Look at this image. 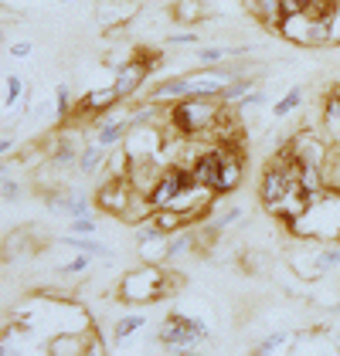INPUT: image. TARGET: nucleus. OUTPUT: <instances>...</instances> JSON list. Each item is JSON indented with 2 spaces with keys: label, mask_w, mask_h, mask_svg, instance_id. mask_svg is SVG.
Returning a JSON list of instances; mask_svg holds the SVG:
<instances>
[{
  "label": "nucleus",
  "mask_w": 340,
  "mask_h": 356,
  "mask_svg": "<svg viewBox=\"0 0 340 356\" xmlns=\"http://www.w3.org/2000/svg\"><path fill=\"white\" fill-rule=\"evenodd\" d=\"M337 343H340V332H337Z\"/></svg>",
  "instance_id": "nucleus-30"
},
{
  "label": "nucleus",
  "mask_w": 340,
  "mask_h": 356,
  "mask_svg": "<svg viewBox=\"0 0 340 356\" xmlns=\"http://www.w3.org/2000/svg\"><path fill=\"white\" fill-rule=\"evenodd\" d=\"M245 3H249V14L262 28H269V31L279 28V21H283V0H245Z\"/></svg>",
  "instance_id": "nucleus-11"
},
{
  "label": "nucleus",
  "mask_w": 340,
  "mask_h": 356,
  "mask_svg": "<svg viewBox=\"0 0 340 356\" xmlns=\"http://www.w3.org/2000/svg\"><path fill=\"white\" fill-rule=\"evenodd\" d=\"M0 153H3V156H10V153H14V136H10V133H7L3 143H0Z\"/></svg>",
  "instance_id": "nucleus-29"
},
{
  "label": "nucleus",
  "mask_w": 340,
  "mask_h": 356,
  "mask_svg": "<svg viewBox=\"0 0 340 356\" xmlns=\"http://www.w3.org/2000/svg\"><path fill=\"white\" fill-rule=\"evenodd\" d=\"M68 231H72V234H95V231H99V224H95V214H92V218H75Z\"/></svg>",
  "instance_id": "nucleus-24"
},
{
  "label": "nucleus",
  "mask_w": 340,
  "mask_h": 356,
  "mask_svg": "<svg viewBox=\"0 0 340 356\" xmlns=\"http://www.w3.org/2000/svg\"><path fill=\"white\" fill-rule=\"evenodd\" d=\"M228 112V106L222 99H211V95H191V99H180L167 106V126L180 136L191 139H208L211 143V133L215 126L222 122V115Z\"/></svg>",
  "instance_id": "nucleus-1"
},
{
  "label": "nucleus",
  "mask_w": 340,
  "mask_h": 356,
  "mask_svg": "<svg viewBox=\"0 0 340 356\" xmlns=\"http://www.w3.org/2000/svg\"><path fill=\"white\" fill-rule=\"evenodd\" d=\"M55 106H58V119L72 115V92H68V85H58L55 88Z\"/></svg>",
  "instance_id": "nucleus-20"
},
{
  "label": "nucleus",
  "mask_w": 340,
  "mask_h": 356,
  "mask_svg": "<svg viewBox=\"0 0 340 356\" xmlns=\"http://www.w3.org/2000/svg\"><path fill=\"white\" fill-rule=\"evenodd\" d=\"M211 339V329L201 316H187V312H170L160 323V346L173 356H187L198 350V343Z\"/></svg>",
  "instance_id": "nucleus-4"
},
{
  "label": "nucleus",
  "mask_w": 340,
  "mask_h": 356,
  "mask_svg": "<svg viewBox=\"0 0 340 356\" xmlns=\"http://www.w3.org/2000/svg\"><path fill=\"white\" fill-rule=\"evenodd\" d=\"M303 99H307V92H303V85H293L289 92H286L279 102H272V115L276 119H286V115H293V112L303 106Z\"/></svg>",
  "instance_id": "nucleus-14"
},
{
  "label": "nucleus",
  "mask_w": 340,
  "mask_h": 356,
  "mask_svg": "<svg viewBox=\"0 0 340 356\" xmlns=\"http://www.w3.org/2000/svg\"><path fill=\"white\" fill-rule=\"evenodd\" d=\"M17 197H21V184H17V177H3V204H17Z\"/></svg>",
  "instance_id": "nucleus-23"
},
{
  "label": "nucleus",
  "mask_w": 340,
  "mask_h": 356,
  "mask_svg": "<svg viewBox=\"0 0 340 356\" xmlns=\"http://www.w3.org/2000/svg\"><path fill=\"white\" fill-rule=\"evenodd\" d=\"M286 339H289V332H272V336H265V339L255 346V353H276Z\"/></svg>",
  "instance_id": "nucleus-22"
},
{
  "label": "nucleus",
  "mask_w": 340,
  "mask_h": 356,
  "mask_svg": "<svg viewBox=\"0 0 340 356\" xmlns=\"http://www.w3.org/2000/svg\"><path fill=\"white\" fill-rule=\"evenodd\" d=\"M31 51H34V44H31V41H14V44H10V55L14 58H28Z\"/></svg>",
  "instance_id": "nucleus-28"
},
{
  "label": "nucleus",
  "mask_w": 340,
  "mask_h": 356,
  "mask_svg": "<svg viewBox=\"0 0 340 356\" xmlns=\"http://www.w3.org/2000/svg\"><path fill=\"white\" fill-rule=\"evenodd\" d=\"M24 95H28V85H24V79L10 72V75L3 79V109H14V106H17Z\"/></svg>",
  "instance_id": "nucleus-16"
},
{
  "label": "nucleus",
  "mask_w": 340,
  "mask_h": 356,
  "mask_svg": "<svg viewBox=\"0 0 340 356\" xmlns=\"http://www.w3.org/2000/svg\"><path fill=\"white\" fill-rule=\"evenodd\" d=\"M68 3H72V0H68Z\"/></svg>",
  "instance_id": "nucleus-31"
},
{
  "label": "nucleus",
  "mask_w": 340,
  "mask_h": 356,
  "mask_svg": "<svg viewBox=\"0 0 340 356\" xmlns=\"http://www.w3.org/2000/svg\"><path fill=\"white\" fill-rule=\"evenodd\" d=\"M316 122H320L323 139H327L330 146H340V85L327 92V99H323V106H320V119H316Z\"/></svg>",
  "instance_id": "nucleus-9"
},
{
  "label": "nucleus",
  "mask_w": 340,
  "mask_h": 356,
  "mask_svg": "<svg viewBox=\"0 0 340 356\" xmlns=\"http://www.w3.org/2000/svg\"><path fill=\"white\" fill-rule=\"evenodd\" d=\"M146 326V316L143 312H130V316H119L113 323V339H130L133 332H140Z\"/></svg>",
  "instance_id": "nucleus-15"
},
{
  "label": "nucleus",
  "mask_w": 340,
  "mask_h": 356,
  "mask_svg": "<svg viewBox=\"0 0 340 356\" xmlns=\"http://www.w3.org/2000/svg\"><path fill=\"white\" fill-rule=\"evenodd\" d=\"M61 245L75 248V251H88V254H99V258L113 261V251L102 245V241H95L92 234H68V238H61Z\"/></svg>",
  "instance_id": "nucleus-13"
},
{
  "label": "nucleus",
  "mask_w": 340,
  "mask_h": 356,
  "mask_svg": "<svg viewBox=\"0 0 340 356\" xmlns=\"http://www.w3.org/2000/svg\"><path fill=\"white\" fill-rule=\"evenodd\" d=\"M92 268V254L88 251H75V258L72 261H65V265H58V275H82Z\"/></svg>",
  "instance_id": "nucleus-19"
},
{
  "label": "nucleus",
  "mask_w": 340,
  "mask_h": 356,
  "mask_svg": "<svg viewBox=\"0 0 340 356\" xmlns=\"http://www.w3.org/2000/svg\"><path fill=\"white\" fill-rule=\"evenodd\" d=\"M245 55V48H225V44H222V48H201L198 55V61L201 65H218V61H228V58H242Z\"/></svg>",
  "instance_id": "nucleus-17"
},
{
  "label": "nucleus",
  "mask_w": 340,
  "mask_h": 356,
  "mask_svg": "<svg viewBox=\"0 0 340 356\" xmlns=\"http://www.w3.org/2000/svg\"><path fill=\"white\" fill-rule=\"evenodd\" d=\"M106 353V343H102V336L95 332V329H88V353L85 356H102Z\"/></svg>",
  "instance_id": "nucleus-26"
},
{
  "label": "nucleus",
  "mask_w": 340,
  "mask_h": 356,
  "mask_svg": "<svg viewBox=\"0 0 340 356\" xmlns=\"http://www.w3.org/2000/svg\"><path fill=\"white\" fill-rule=\"evenodd\" d=\"M137 187H133V180L130 177H102V184H99V191H95V207L102 211V214H109V218H123L126 211H130V204L137 200Z\"/></svg>",
  "instance_id": "nucleus-7"
},
{
  "label": "nucleus",
  "mask_w": 340,
  "mask_h": 356,
  "mask_svg": "<svg viewBox=\"0 0 340 356\" xmlns=\"http://www.w3.org/2000/svg\"><path fill=\"white\" fill-rule=\"evenodd\" d=\"M177 285L170 282L167 265L160 261H140V268L126 272L119 278V289H116V299L130 302V305H150V302H160L173 296Z\"/></svg>",
  "instance_id": "nucleus-3"
},
{
  "label": "nucleus",
  "mask_w": 340,
  "mask_h": 356,
  "mask_svg": "<svg viewBox=\"0 0 340 356\" xmlns=\"http://www.w3.org/2000/svg\"><path fill=\"white\" fill-rule=\"evenodd\" d=\"M157 65H160V51H146V48H140V51H133V55L116 68L113 85H116V92L123 95V102H130V99L140 92L143 82L150 79V72H153Z\"/></svg>",
  "instance_id": "nucleus-6"
},
{
  "label": "nucleus",
  "mask_w": 340,
  "mask_h": 356,
  "mask_svg": "<svg viewBox=\"0 0 340 356\" xmlns=\"http://www.w3.org/2000/svg\"><path fill=\"white\" fill-rule=\"evenodd\" d=\"M106 160H109V146H102V143L95 139V143L82 146V156H79V170H82L85 177H92V173H99V170L106 166Z\"/></svg>",
  "instance_id": "nucleus-12"
},
{
  "label": "nucleus",
  "mask_w": 340,
  "mask_h": 356,
  "mask_svg": "<svg viewBox=\"0 0 340 356\" xmlns=\"http://www.w3.org/2000/svg\"><path fill=\"white\" fill-rule=\"evenodd\" d=\"M279 38H286L289 44H303V48H323L334 44V28L330 21H316L310 14H286L276 28Z\"/></svg>",
  "instance_id": "nucleus-5"
},
{
  "label": "nucleus",
  "mask_w": 340,
  "mask_h": 356,
  "mask_svg": "<svg viewBox=\"0 0 340 356\" xmlns=\"http://www.w3.org/2000/svg\"><path fill=\"white\" fill-rule=\"evenodd\" d=\"M92 207H95V204H85L82 197H72V200H68V207H65V214H68L72 220L75 218H92Z\"/></svg>",
  "instance_id": "nucleus-21"
},
{
  "label": "nucleus",
  "mask_w": 340,
  "mask_h": 356,
  "mask_svg": "<svg viewBox=\"0 0 340 356\" xmlns=\"http://www.w3.org/2000/svg\"><path fill=\"white\" fill-rule=\"evenodd\" d=\"M88 329H65V332H58V336H52V339L41 346V353H48V356H85L88 353Z\"/></svg>",
  "instance_id": "nucleus-8"
},
{
  "label": "nucleus",
  "mask_w": 340,
  "mask_h": 356,
  "mask_svg": "<svg viewBox=\"0 0 340 356\" xmlns=\"http://www.w3.org/2000/svg\"><path fill=\"white\" fill-rule=\"evenodd\" d=\"M215 211H218V207H215ZM235 220H242V207H225V211H218V214L211 218V224H208V227H211V231L222 238V234H225Z\"/></svg>",
  "instance_id": "nucleus-18"
},
{
  "label": "nucleus",
  "mask_w": 340,
  "mask_h": 356,
  "mask_svg": "<svg viewBox=\"0 0 340 356\" xmlns=\"http://www.w3.org/2000/svg\"><path fill=\"white\" fill-rule=\"evenodd\" d=\"M289 231L300 241H340V191L323 187L310 200V207L289 224Z\"/></svg>",
  "instance_id": "nucleus-2"
},
{
  "label": "nucleus",
  "mask_w": 340,
  "mask_h": 356,
  "mask_svg": "<svg viewBox=\"0 0 340 356\" xmlns=\"http://www.w3.org/2000/svg\"><path fill=\"white\" fill-rule=\"evenodd\" d=\"M198 41V34L194 31H187V34H170L167 44H173V48H187V44H194Z\"/></svg>",
  "instance_id": "nucleus-27"
},
{
  "label": "nucleus",
  "mask_w": 340,
  "mask_h": 356,
  "mask_svg": "<svg viewBox=\"0 0 340 356\" xmlns=\"http://www.w3.org/2000/svg\"><path fill=\"white\" fill-rule=\"evenodd\" d=\"M255 106H265V92H262V88H252V92H249V95L238 102V109H242V112L255 109Z\"/></svg>",
  "instance_id": "nucleus-25"
},
{
  "label": "nucleus",
  "mask_w": 340,
  "mask_h": 356,
  "mask_svg": "<svg viewBox=\"0 0 340 356\" xmlns=\"http://www.w3.org/2000/svg\"><path fill=\"white\" fill-rule=\"evenodd\" d=\"M170 17H173L177 24H184V28H194L204 17H211V10H208L204 0H173V3H170Z\"/></svg>",
  "instance_id": "nucleus-10"
}]
</instances>
